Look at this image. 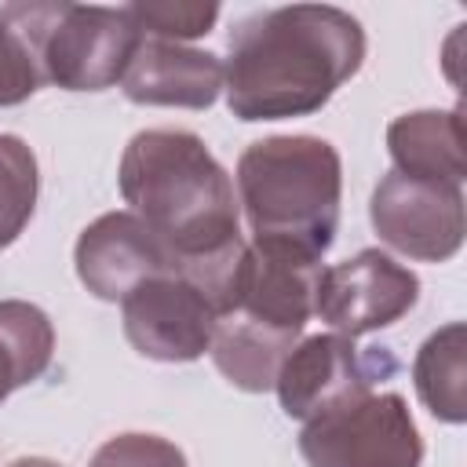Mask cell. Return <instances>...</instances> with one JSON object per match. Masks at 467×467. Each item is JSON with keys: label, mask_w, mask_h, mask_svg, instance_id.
Listing matches in <instances>:
<instances>
[{"label": "cell", "mask_w": 467, "mask_h": 467, "mask_svg": "<svg viewBox=\"0 0 467 467\" xmlns=\"http://www.w3.org/2000/svg\"><path fill=\"white\" fill-rule=\"evenodd\" d=\"M117 182L175 270L204 292L219 317L230 314L248 241L234 179L204 139L182 128H146L124 146Z\"/></svg>", "instance_id": "obj_1"}, {"label": "cell", "mask_w": 467, "mask_h": 467, "mask_svg": "<svg viewBox=\"0 0 467 467\" xmlns=\"http://www.w3.org/2000/svg\"><path fill=\"white\" fill-rule=\"evenodd\" d=\"M361 22L332 4H288L241 18L226 40L223 88L237 120L310 117L361 69Z\"/></svg>", "instance_id": "obj_2"}, {"label": "cell", "mask_w": 467, "mask_h": 467, "mask_svg": "<svg viewBox=\"0 0 467 467\" xmlns=\"http://www.w3.org/2000/svg\"><path fill=\"white\" fill-rule=\"evenodd\" d=\"M343 161L328 139L270 135L237 157V204L255 241L321 259L339 230Z\"/></svg>", "instance_id": "obj_3"}, {"label": "cell", "mask_w": 467, "mask_h": 467, "mask_svg": "<svg viewBox=\"0 0 467 467\" xmlns=\"http://www.w3.org/2000/svg\"><path fill=\"white\" fill-rule=\"evenodd\" d=\"M0 18L22 33L40 77L66 91H106L120 84L146 36L128 7L26 0L4 4Z\"/></svg>", "instance_id": "obj_4"}, {"label": "cell", "mask_w": 467, "mask_h": 467, "mask_svg": "<svg viewBox=\"0 0 467 467\" xmlns=\"http://www.w3.org/2000/svg\"><path fill=\"white\" fill-rule=\"evenodd\" d=\"M306 467H420L423 438L398 390L347 398L299 431Z\"/></svg>", "instance_id": "obj_5"}, {"label": "cell", "mask_w": 467, "mask_h": 467, "mask_svg": "<svg viewBox=\"0 0 467 467\" xmlns=\"http://www.w3.org/2000/svg\"><path fill=\"white\" fill-rule=\"evenodd\" d=\"M394 372H398V361L390 358L387 347L358 350L350 336L317 332V336L299 339L288 350V358L277 368L274 390H277L285 416L306 423L317 412H325L347 398L368 394L379 379H387Z\"/></svg>", "instance_id": "obj_6"}, {"label": "cell", "mask_w": 467, "mask_h": 467, "mask_svg": "<svg viewBox=\"0 0 467 467\" xmlns=\"http://www.w3.org/2000/svg\"><path fill=\"white\" fill-rule=\"evenodd\" d=\"M379 241L420 263H445L463 248V186L387 171L368 201Z\"/></svg>", "instance_id": "obj_7"}, {"label": "cell", "mask_w": 467, "mask_h": 467, "mask_svg": "<svg viewBox=\"0 0 467 467\" xmlns=\"http://www.w3.org/2000/svg\"><path fill=\"white\" fill-rule=\"evenodd\" d=\"M420 299V277L379 248L321 270L314 314L339 336H368L401 321Z\"/></svg>", "instance_id": "obj_8"}, {"label": "cell", "mask_w": 467, "mask_h": 467, "mask_svg": "<svg viewBox=\"0 0 467 467\" xmlns=\"http://www.w3.org/2000/svg\"><path fill=\"white\" fill-rule=\"evenodd\" d=\"M120 321L128 343L153 361H197L215 336V306L179 270L157 274L120 299Z\"/></svg>", "instance_id": "obj_9"}, {"label": "cell", "mask_w": 467, "mask_h": 467, "mask_svg": "<svg viewBox=\"0 0 467 467\" xmlns=\"http://www.w3.org/2000/svg\"><path fill=\"white\" fill-rule=\"evenodd\" d=\"M317 281H321V259H314L292 244L252 237V244L244 248V259H241L230 314H237L266 332L299 339L306 321L314 317Z\"/></svg>", "instance_id": "obj_10"}, {"label": "cell", "mask_w": 467, "mask_h": 467, "mask_svg": "<svg viewBox=\"0 0 467 467\" xmlns=\"http://www.w3.org/2000/svg\"><path fill=\"white\" fill-rule=\"evenodd\" d=\"M73 266L80 285L106 303H120L142 281L175 270L171 255L131 212H106L88 223L77 237Z\"/></svg>", "instance_id": "obj_11"}, {"label": "cell", "mask_w": 467, "mask_h": 467, "mask_svg": "<svg viewBox=\"0 0 467 467\" xmlns=\"http://www.w3.org/2000/svg\"><path fill=\"white\" fill-rule=\"evenodd\" d=\"M120 88L135 106L208 109L223 91V62L201 47L142 36L120 77Z\"/></svg>", "instance_id": "obj_12"}, {"label": "cell", "mask_w": 467, "mask_h": 467, "mask_svg": "<svg viewBox=\"0 0 467 467\" xmlns=\"http://www.w3.org/2000/svg\"><path fill=\"white\" fill-rule=\"evenodd\" d=\"M387 150L401 175L463 186V109H412L394 117L387 124Z\"/></svg>", "instance_id": "obj_13"}, {"label": "cell", "mask_w": 467, "mask_h": 467, "mask_svg": "<svg viewBox=\"0 0 467 467\" xmlns=\"http://www.w3.org/2000/svg\"><path fill=\"white\" fill-rule=\"evenodd\" d=\"M296 343L299 339L266 332L237 314H223L215 321L208 354H212L215 368L226 376V383H234L237 390H248V394H266V390H274L277 368Z\"/></svg>", "instance_id": "obj_14"}, {"label": "cell", "mask_w": 467, "mask_h": 467, "mask_svg": "<svg viewBox=\"0 0 467 467\" xmlns=\"http://www.w3.org/2000/svg\"><path fill=\"white\" fill-rule=\"evenodd\" d=\"M412 383L423 409L441 423L467 420V328L449 321L423 339L412 361Z\"/></svg>", "instance_id": "obj_15"}, {"label": "cell", "mask_w": 467, "mask_h": 467, "mask_svg": "<svg viewBox=\"0 0 467 467\" xmlns=\"http://www.w3.org/2000/svg\"><path fill=\"white\" fill-rule=\"evenodd\" d=\"M55 358L51 317L26 299H0V405L40 379Z\"/></svg>", "instance_id": "obj_16"}, {"label": "cell", "mask_w": 467, "mask_h": 467, "mask_svg": "<svg viewBox=\"0 0 467 467\" xmlns=\"http://www.w3.org/2000/svg\"><path fill=\"white\" fill-rule=\"evenodd\" d=\"M40 171L26 139L0 131V252L22 237L36 212Z\"/></svg>", "instance_id": "obj_17"}, {"label": "cell", "mask_w": 467, "mask_h": 467, "mask_svg": "<svg viewBox=\"0 0 467 467\" xmlns=\"http://www.w3.org/2000/svg\"><path fill=\"white\" fill-rule=\"evenodd\" d=\"M128 11L146 36L171 44L212 33L219 18V4H182V0H146V4H128Z\"/></svg>", "instance_id": "obj_18"}, {"label": "cell", "mask_w": 467, "mask_h": 467, "mask_svg": "<svg viewBox=\"0 0 467 467\" xmlns=\"http://www.w3.org/2000/svg\"><path fill=\"white\" fill-rule=\"evenodd\" d=\"M91 467H190V463L175 441L146 431H124L95 449Z\"/></svg>", "instance_id": "obj_19"}, {"label": "cell", "mask_w": 467, "mask_h": 467, "mask_svg": "<svg viewBox=\"0 0 467 467\" xmlns=\"http://www.w3.org/2000/svg\"><path fill=\"white\" fill-rule=\"evenodd\" d=\"M44 77L40 66L29 51V44L22 40L18 29H11L0 18V109L4 106H22L26 99H33L40 91Z\"/></svg>", "instance_id": "obj_20"}, {"label": "cell", "mask_w": 467, "mask_h": 467, "mask_svg": "<svg viewBox=\"0 0 467 467\" xmlns=\"http://www.w3.org/2000/svg\"><path fill=\"white\" fill-rule=\"evenodd\" d=\"M7 467H62V463H55L47 456H22V460H11Z\"/></svg>", "instance_id": "obj_21"}]
</instances>
